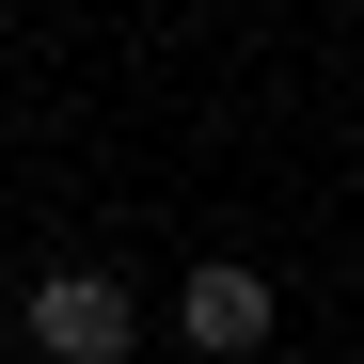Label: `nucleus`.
Wrapping results in <instances>:
<instances>
[{"mask_svg": "<svg viewBox=\"0 0 364 364\" xmlns=\"http://www.w3.org/2000/svg\"><path fill=\"white\" fill-rule=\"evenodd\" d=\"M127 348H143V301L111 269H48L32 285V364H127Z\"/></svg>", "mask_w": 364, "mask_h": 364, "instance_id": "f257e3e1", "label": "nucleus"}, {"mask_svg": "<svg viewBox=\"0 0 364 364\" xmlns=\"http://www.w3.org/2000/svg\"><path fill=\"white\" fill-rule=\"evenodd\" d=\"M174 333H191L206 364H254V348H269V269H237V254H206L191 285H174Z\"/></svg>", "mask_w": 364, "mask_h": 364, "instance_id": "f03ea898", "label": "nucleus"}]
</instances>
